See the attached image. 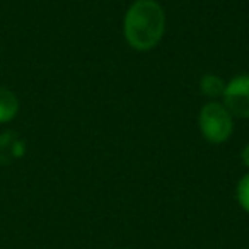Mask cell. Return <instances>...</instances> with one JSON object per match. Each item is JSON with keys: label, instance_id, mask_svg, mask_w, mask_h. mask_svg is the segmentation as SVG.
I'll list each match as a JSON object with an SVG mask.
<instances>
[{"label": "cell", "instance_id": "1", "mask_svg": "<svg viewBox=\"0 0 249 249\" xmlns=\"http://www.w3.org/2000/svg\"><path fill=\"white\" fill-rule=\"evenodd\" d=\"M166 33V12L156 0H135L123 18V36L137 52L156 48Z\"/></svg>", "mask_w": 249, "mask_h": 249}, {"label": "cell", "instance_id": "2", "mask_svg": "<svg viewBox=\"0 0 249 249\" xmlns=\"http://www.w3.org/2000/svg\"><path fill=\"white\" fill-rule=\"evenodd\" d=\"M198 124L203 139L210 143H224L234 132V116L222 103L210 101L200 109Z\"/></svg>", "mask_w": 249, "mask_h": 249}, {"label": "cell", "instance_id": "3", "mask_svg": "<svg viewBox=\"0 0 249 249\" xmlns=\"http://www.w3.org/2000/svg\"><path fill=\"white\" fill-rule=\"evenodd\" d=\"M224 106L234 118H249V73L235 75L225 84Z\"/></svg>", "mask_w": 249, "mask_h": 249}, {"label": "cell", "instance_id": "4", "mask_svg": "<svg viewBox=\"0 0 249 249\" xmlns=\"http://www.w3.org/2000/svg\"><path fill=\"white\" fill-rule=\"evenodd\" d=\"M19 113V99L11 89L0 87V123H9Z\"/></svg>", "mask_w": 249, "mask_h": 249}, {"label": "cell", "instance_id": "5", "mask_svg": "<svg viewBox=\"0 0 249 249\" xmlns=\"http://www.w3.org/2000/svg\"><path fill=\"white\" fill-rule=\"evenodd\" d=\"M200 90L203 96L207 97H222L225 90V82L220 75H215V73H205L200 79Z\"/></svg>", "mask_w": 249, "mask_h": 249}, {"label": "cell", "instance_id": "6", "mask_svg": "<svg viewBox=\"0 0 249 249\" xmlns=\"http://www.w3.org/2000/svg\"><path fill=\"white\" fill-rule=\"evenodd\" d=\"M235 198H237V203L242 207V210H246L249 213V173L244 174L237 183Z\"/></svg>", "mask_w": 249, "mask_h": 249}, {"label": "cell", "instance_id": "7", "mask_svg": "<svg viewBox=\"0 0 249 249\" xmlns=\"http://www.w3.org/2000/svg\"><path fill=\"white\" fill-rule=\"evenodd\" d=\"M241 159H242V164H244V166L249 169V143L244 147V149H242V152H241Z\"/></svg>", "mask_w": 249, "mask_h": 249}]
</instances>
